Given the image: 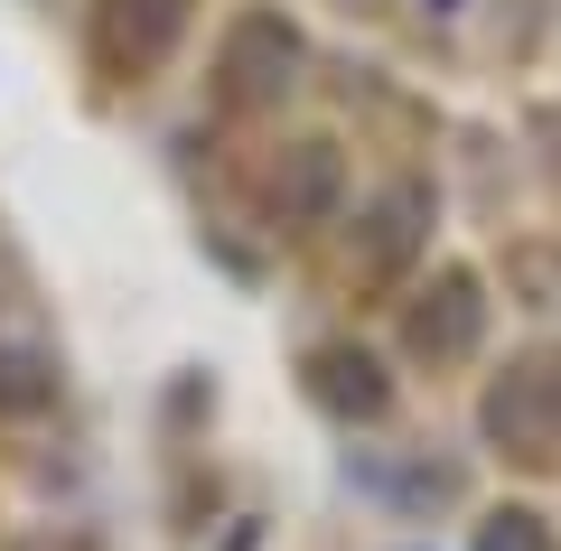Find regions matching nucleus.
I'll use <instances>...</instances> for the list:
<instances>
[{
  "mask_svg": "<svg viewBox=\"0 0 561 551\" xmlns=\"http://www.w3.org/2000/svg\"><path fill=\"white\" fill-rule=\"evenodd\" d=\"M478 421H486V439H496L515 468H552L561 458V346L505 355V375L486 383Z\"/></svg>",
  "mask_w": 561,
  "mask_h": 551,
  "instance_id": "1",
  "label": "nucleus"
},
{
  "mask_svg": "<svg viewBox=\"0 0 561 551\" xmlns=\"http://www.w3.org/2000/svg\"><path fill=\"white\" fill-rule=\"evenodd\" d=\"M290 84H300V28L280 10H243L225 28V57H216V103L225 113H272Z\"/></svg>",
  "mask_w": 561,
  "mask_h": 551,
  "instance_id": "2",
  "label": "nucleus"
},
{
  "mask_svg": "<svg viewBox=\"0 0 561 551\" xmlns=\"http://www.w3.org/2000/svg\"><path fill=\"white\" fill-rule=\"evenodd\" d=\"M478 328H486L478 272H440L412 309H402V346H412L421 365H459V355H478Z\"/></svg>",
  "mask_w": 561,
  "mask_h": 551,
  "instance_id": "3",
  "label": "nucleus"
},
{
  "mask_svg": "<svg viewBox=\"0 0 561 551\" xmlns=\"http://www.w3.org/2000/svg\"><path fill=\"white\" fill-rule=\"evenodd\" d=\"M94 38H103V66L113 76H140V66H160L187 38V0H103Z\"/></svg>",
  "mask_w": 561,
  "mask_h": 551,
  "instance_id": "4",
  "label": "nucleus"
},
{
  "mask_svg": "<svg viewBox=\"0 0 561 551\" xmlns=\"http://www.w3.org/2000/svg\"><path fill=\"white\" fill-rule=\"evenodd\" d=\"M346 169H337V140H290L272 169V216L280 225H328V206H337Z\"/></svg>",
  "mask_w": 561,
  "mask_h": 551,
  "instance_id": "5",
  "label": "nucleus"
},
{
  "mask_svg": "<svg viewBox=\"0 0 561 551\" xmlns=\"http://www.w3.org/2000/svg\"><path fill=\"white\" fill-rule=\"evenodd\" d=\"M309 393H319L328 412H346V421H375L383 402H393V383H383V365L365 346H319L309 355Z\"/></svg>",
  "mask_w": 561,
  "mask_h": 551,
  "instance_id": "6",
  "label": "nucleus"
},
{
  "mask_svg": "<svg viewBox=\"0 0 561 551\" xmlns=\"http://www.w3.org/2000/svg\"><path fill=\"white\" fill-rule=\"evenodd\" d=\"M421 243V187H393V197L375 206V234H365V253H356V272H393L402 253Z\"/></svg>",
  "mask_w": 561,
  "mask_h": 551,
  "instance_id": "7",
  "label": "nucleus"
},
{
  "mask_svg": "<svg viewBox=\"0 0 561 551\" xmlns=\"http://www.w3.org/2000/svg\"><path fill=\"white\" fill-rule=\"evenodd\" d=\"M47 402H57V365H47L38 346H0V412L28 421V412H47Z\"/></svg>",
  "mask_w": 561,
  "mask_h": 551,
  "instance_id": "8",
  "label": "nucleus"
},
{
  "mask_svg": "<svg viewBox=\"0 0 561 551\" xmlns=\"http://www.w3.org/2000/svg\"><path fill=\"white\" fill-rule=\"evenodd\" d=\"M478 551H552V532H542V514H534V505H505V514H486Z\"/></svg>",
  "mask_w": 561,
  "mask_h": 551,
  "instance_id": "9",
  "label": "nucleus"
}]
</instances>
